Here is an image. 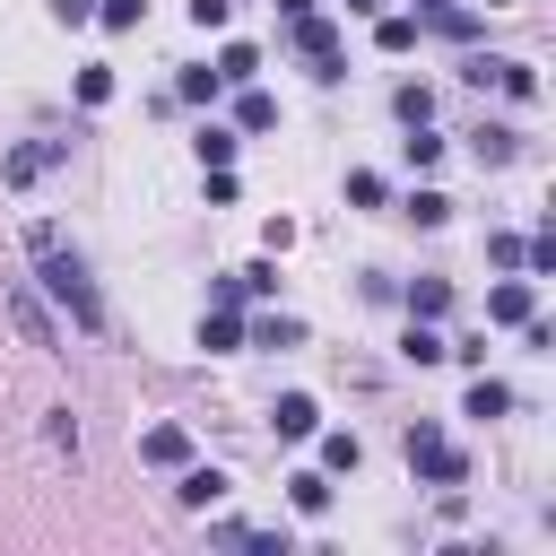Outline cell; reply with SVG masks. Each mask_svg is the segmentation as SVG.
Instances as JSON below:
<instances>
[{
    "instance_id": "obj_1",
    "label": "cell",
    "mask_w": 556,
    "mask_h": 556,
    "mask_svg": "<svg viewBox=\"0 0 556 556\" xmlns=\"http://www.w3.org/2000/svg\"><path fill=\"white\" fill-rule=\"evenodd\" d=\"M35 261H43V287H52L61 304H70V321H78V330H104V304H96L87 269H78V261L61 252V235H52V243H35Z\"/></svg>"
},
{
    "instance_id": "obj_2",
    "label": "cell",
    "mask_w": 556,
    "mask_h": 556,
    "mask_svg": "<svg viewBox=\"0 0 556 556\" xmlns=\"http://www.w3.org/2000/svg\"><path fill=\"white\" fill-rule=\"evenodd\" d=\"M408 469H426L434 486H460V452L443 443V426H408Z\"/></svg>"
},
{
    "instance_id": "obj_3",
    "label": "cell",
    "mask_w": 556,
    "mask_h": 556,
    "mask_svg": "<svg viewBox=\"0 0 556 556\" xmlns=\"http://www.w3.org/2000/svg\"><path fill=\"white\" fill-rule=\"evenodd\" d=\"M287 26H295V52H304L321 78H339V26H330V17H313V9H304V17H287Z\"/></svg>"
},
{
    "instance_id": "obj_4",
    "label": "cell",
    "mask_w": 556,
    "mask_h": 556,
    "mask_svg": "<svg viewBox=\"0 0 556 556\" xmlns=\"http://www.w3.org/2000/svg\"><path fill=\"white\" fill-rule=\"evenodd\" d=\"M139 460H156V469H182V460H191V434H182V426H148V434H139Z\"/></svg>"
},
{
    "instance_id": "obj_5",
    "label": "cell",
    "mask_w": 556,
    "mask_h": 556,
    "mask_svg": "<svg viewBox=\"0 0 556 556\" xmlns=\"http://www.w3.org/2000/svg\"><path fill=\"white\" fill-rule=\"evenodd\" d=\"M539 313V295H530V278H504L495 295H486V321H530Z\"/></svg>"
},
{
    "instance_id": "obj_6",
    "label": "cell",
    "mask_w": 556,
    "mask_h": 556,
    "mask_svg": "<svg viewBox=\"0 0 556 556\" xmlns=\"http://www.w3.org/2000/svg\"><path fill=\"white\" fill-rule=\"evenodd\" d=\"M9 321H17V330H26L35 348H52V339H61V330H52V313H43V304H35L26 287H9Z\"/></svg>"
},
{
    "instance_id": "obj_7",
    "label": "cell",
    "mask_w": 556,
    "mask_h": 556,
    "mask_svg": "<svg viewBox=\"0 0 556 556\" xmlns=\"http://www.w3.org/2000/svg\"><path fill=\"white\" fill-rule=\"evenodd\" d=\"M200 348H208V356L243 348V321H235V304H208V313H200Z\"/></svg>"
},
{
    "instance_id": "obj_8",
    "label": "cell",
    "mask_w": 556,
    "mask_h": 556,
    "mask_svg": "<svg viewBox=\"0 0 556 556\" xmlns=\"http://www.w3.org/2000/svg\"><path fill=\"white\" fill-rule=\"evenodd\" d=\"M269 417H278V434H287V443H304V434H321V408H313L304 391H287V400H278Z\"/></svg>"
},
{
    "instance_id": "obj_9",
    "label": "cell",
    "mask_w": 556,
    "mask_h": 556,
    "mask_svg": "<svg viewBox=\"0 0 556 556\" xmlns=\"http://www.w3.org/2000/svg\"><path fill=\"white\" fill-rule=\"evenodd\" d=\"M252 70H261L252 43H226V52H217V87H252Z\"/></svg>"
},
{
    "instance_id": "obj_10",
    "label": "cell",
    "mask_w": 556,
    "mask_h": 556,
    "mask_svg": "<svg viewBox=\"0 0 556 556\" xmlns=\"http://www.w3.org/2000/svg\"><path fill=\"white\" fill-rule=\"evenodd\" d=\"M434 313H452V287L443 278H417L408 287V321H434Z\"/></svg>"
},
{
    "instance_id": "obj_11",
    "label": "cell",
    "mask_w": 556,
    "mask_h": 556,
    "mask_svg": "<svg viewBox=\"0 0 556 556\" xmlns=\"http://www.w3.org/2000/svg\"><path fill=\"white\" fill-rule=\"evenodd\" d=\"M287 495H295V513H330V478H321V469H295Z\"/></svg>"
},
{
    "instance_id": "obj_12",
    "label": "cell",
    "mask_w": 556,
    "mask_h": 556,
    "mask_svg": "<svg viewBox=\"0 0 556 556\" xmlns=\"http://www.w3.org/2000/svg\"><path fill=\"white\" fill-rule=\"evenodd\" d=\"M460 408H469V417H504V408H513V391H504V382H486V374H478V382H469V400H460Z\"/></svg>"
},
{
    "instance_id": "obj_13",
    "label": "cell",
    "mask_w": 556,
    "mask_h": 556,
    "mask_svg": "<svg viewBox=\"0 0 556 556\" xmlns=\"http://www.w3.org/2000/svg\"><path fill=\"white\" fill-rule=\"evenodd\" d=\"M217 495H226V478H217V469H182V504H191V513H208Z\"/></svg>"
},
{
    "instance_id": "obj_14",
    "label": "cell",
    "mask_w": 556,
    "mask_h": 556,
    "mask_svg": "<svg viewBox=\"0 0 556 556\" xmlns=\"http://www.w3.org/2000/svg\"><path fill=\"white\" fill-rule=\"evenodd\" d=\"M235 122H243V130H269V122H278V96H261V87H243V104H235Z\"/></svg>"
},
{
    "instance_id": "obj_15",
    "label": "cell",
    "mask_w": 556,
    "mask_h": 556,
    "mask_svg": "<svg viewBox=\"0 0 556 556\" xmlns=\"http://www.w3.org/2000/svg\"><path fill=\"white\" fill-rule=\"evenodd\" d=\"M374 43H382V52H408V43H417V17H382Z\"/></svg>"
},
{
    "instance_id": "obj_16",
    "label": "cell",
    "mask_w": 556,
    "mask_h": 556,
    "mask_svg": "<svg viewBox=\"0 0 556 556\" xmlns=\"http://www.w3.org/2000/svg\"><path fill=\"white\" fill-rule=\"evenodd\" d=\"M200 165H235V130L208 122V130H200Z\"/></svg>"
},
{
    "instance_id": "obj_17",
    "label": "cell",
    "mask_w": 556,
    "mask_h": 556,
    "mask_svg": "<svg viewBox=\"0 0 556 556\" xmlns=\"http://www.w3.org/2000/svg\"><path fill=\"white\" fill-rule=\"evenodd\" d=\"M52 165V148H9V182H35Z\"/></svg>"
},
{
    "instance_id": "obj_18",
    "label": "cell",
    "mask_w": 556,
    "mask_h": 556,
    "mask_svg": "<svg viewBox=\"0 0 556 556\" xmlns=\"http://www.w3.org/2000/svg\"><path fill=\"white\" fill-rule=\"evenodd\" d=\"M408 217H417V226H443L452 200H443V191H408Z\"/></svg>"
},
{
    "instance_id": "obj_19",
    "label": "cell",
    "mask_w": 556,
    "mask_h": 556,
    "mask_svg": "<svg viewBox=\"0 0 556 556\" xmlns=\"http://www.w3.org/2000/svg\"><path fill=\"white\" fill-rule=\"evenodd\" d=\"M400 348H408V365H434V356H443V339H434L426 321H408V339H400Z\"/></svg>"
},
{
    "instance_id": "obj_20",
    "label": "cell",
    "mask_w": 556,
    "mask_h": 556,
    "mask_svg": "<svg viewBox=\"0 0 556 556\" xmlns=\"http://www.w3.org/2000/svg\"><path fill=\"white\" fill-rule=\"evenodd\" d=\"M96 17L122 35V26H139V17H148V0H96Z\"/></svg>"
},
{
    "instance_id": "obj_21",
    "label": "cell",
    "mask_w": 556,
    "mask_h": 556,
    "mask_svg": "<svg viewBox=\"0 0 556 556\" xmlns=\"http://www.w3.org/2000/svg\"><path fill=\"white\" fill-rule=\"evenodd\" d=\"M78 104H113V70H78Z\"/></svg>"
},
{
    "instance_id": "obj_22",
    "label": "cell",
    "mask_w": 556,
    "mask_h": 556,
    "mask_svg": "<svg viewBox=\"0 0 556 556\" xmlns=\"http://www.w3.org/2000/svg\"><path fill=\"white\" fill-rule=\"evenodd\" d=\"M504 156H513V130L486 122V130H478V165H504Z\"/></svg>"
},
{
    "instance_id": "obj_23",
    "label": "cell",
    "mask_w": 556,
    "mask_h": 556,
    "mask_svg": "<svg viewBox=\"0 0 556 556\" xmlns=\"http://www.w3.org/2000/svg\"><path fill=\"white\" fill-rule=\"evenodd\" d=\"M434 156H443V139H434L426 122H408V165H434Z\"/></svg>"
},
{
    "instance_id": "obj_24",
    "label": "cell",
    "mask_w": 556,
    "mask_h": 556,
    "mask_svg": "<svg viewBox=\"0 0 556 556\" xmlns=\"http://www.w3.org/2000/svg\"><path fill=\"white\" fill-rule=\"evenodd\" d=\"M321 469H356V434H321Z\"/></svg>"
},
{
    "instance_id": "obj_25",
    "label": "cell",
    "mask_w": 556,
    "mask_h": 556,
    "mask_svg": "<svg viewBox=\"0 0 556 556\" xmlns=\"http://www.w3.org/2000/svg\"><path fill=\"white\" fill-rule=\"evenodd\" d=\"M191 26H200V35H217V26H226V0H191Z\"/></svg>"
},
{
    "instance_id": "obj_26",
    "label": "cell",
    "mask_w": 556,
    "mask_h": 556,
    "mask_svg": "<svg viewBox=\"0 0 556 556\" xmlns=\"http://www.w3.org/2000/svg\"><path fill=\"white\" fill-rule=\"evenodd\" d=\"M52 17H61V26H87V17H96V0H52Z\"/></svg>"
},
{
    "instance_id": "obj_27",
    "label": "cell",
    "mask_w": 556,
    "mask_h": 556,
    "mask_svg": "<svg viewBox=\"0 0 556 556\" xmlns=\"http://www.w3.org/2000/svg\"><path fill=\"white\" fill-rule=\"evenodd\" d=\"M426 9H434V17H443V9H460V0H426Z\"/></svg>"
},
{
    "instance_id": "obj_28",
    "label": "cell",
    "mask_w": 556,
    "mask_h": 556,
    "mask_svg": "<svg viewBox=\"0 0 556 556\" xmlns=\"http://www.w3.org/2000/svg\"><path fill=\"white\" fill-rule=\"evenodd\" d=\"M348 9H374V0H348Z\"/></svg>"
}]
</instances>
